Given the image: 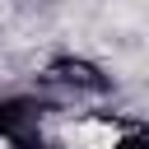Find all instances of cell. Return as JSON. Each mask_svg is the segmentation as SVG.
<instances>
[{"mask_svg": "<svg viewBox=\"0 0 149 149\" xmlns=\"http://www.w3.org/2000/svg\"><path fill=\"white\" fill-rule=\"evenodd\" d=\"M47 79L70 88V93H102L107 88V74L93 65V61H79V56H61L47 65Z\"/></svg>", "mask_w": 149, "mask_h": 149, "instance_id": "obj_1", "label": "cell"}, {"mask_svg": "<svg viewBox=\"0 0 149 149\" xmlns=\"http://www.w3.org/2000/svg\"><path fill=\"white\" fill-rule=\"evenodd\" d=\"M112 149H149V140H144V130H126Z\"/></svg>", "mask_w": 149, "mask_h": 149, "instance_id": "obj_2", "label": "cell"}]
</instances>
